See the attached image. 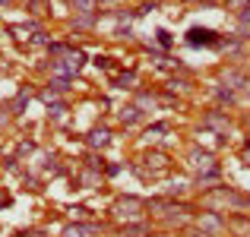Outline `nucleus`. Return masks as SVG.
Here are the masks:
<instances>
[{
	"instance_id": "obj_1",
	"label": "nucleus",
	"mask_w": 250,
	"mask_h": 237,
	"mask_svg": "<svg viewBox=\"0 0 250 237\" xmlns=\"http://www.w3.org/2000/svg\"><path fill=\"white\" fill-rule=\"evenodd\" d=\"M83 63H85V54H83V51H63V57L51 60V73L61 76V79H73L83 70Z\"/></svg>"
},
{
	"instance_id": "obj_2",
	"label": "nucleus",
	"mask_w": 250,
	"mask_h": 237,
	"mask_svg": "<svg viewBox=\"0 0 250 237\" xmlns=\"http://www.w3.org/2000/svg\"><path fill=\"white\" fill-rule=\"evenodd\" d=\"M196 225L203 228V237H212L225 228V221H222L219 212H203V215H196Z\"/></svg>"
},
{
	"instance_id": "obj_3",
	"label": "nucleus",
	"mask_w": 250,
	"mask_h": 237,
	"mask_svg": "<svg viewBox=\"0 0 250 237\" xmlns=\"http://www.w3.org/2000/svg\"><path fill=\"white\" fill-rule=\"evenodd\" d=\"M187 44H206V48H212V44H219V35H215L212 29H190L187 32Z\"/></svg>"
},
{
	"instance_id": "obj_4",
	"label": "nucleus",
	"mask_w": 250,
	"mask_h": 237,
	"mask_svg": "<svg viewBox=\"0 0 250 237\" xmlns=\"http://www.w3.org/2000/svg\"><path fill=\"white\" fill-rule=\"evenodd\" d=\"M190 168L200 174V171H209V168H215V158L209 155V152H190Z\"/></svg>"
},
{
	"instance_id": "obj_5",
	"label": "nucleus",
	"mask_w": 250,
	"mask_h": 237,
	"mask_svg": "<svg viewBox=\"0 0 250 237\" xmlns=\"http://www.w3.org/2000/svg\"><path fill=\"white\" fill-rule=\"evenodd\" d=\"M140 209H146V206H143L140 199H133V196H130V199H121V202H117V212L127 215V218H140V215H143Z\"/></svg>"
},
{
	"instance_id": "obj_6",
	"label": "nucleus",
	"mask_w": 250,
	"mask_h": 237,
	"mask_svg": "<svg viewBox=\"0 0 250 237\" xmlns=\"http://www.w3.org/2000/svg\"><path fill=\"white\" fill-rule=\"evenodd\" d=\"M111 142V130L108 127H98V130H92L89 133V146L92 149H104Z\"/></svg>"
},
{
	"instance_id": "obj_7",
	"label": "nucleus",
	"mask_w": 250,
	"mask_h": 237,
	"mask_svg": "<svg viewBox=\"0 0 250 237\" xmlns=\"http://www.w3.org/2000/svg\"><path fill=\"white\" fill-rule=\"evenodd\" d=\"M89 234H98V225H73L63 231V237H89Z\"/></svg>"
},
{
	"instance_id": "obj_8",
	"label": "nucleus",
	"mask_w": 250,
	"mask_h": 237,
	"mask_svg": "<svg viewBox=\"0 0 250 237\" xmlns=\"http://www.w3.org/2000/svg\"><path fill=\"white\" fill-rule=\"evenodd\" d=\"M140 117H143V111H140V104H127V108H124V111H121V120H124V123H127V127H130V123H140Z\"/></svg>"
},
{
	"instance_id": "obj_9",
	"label": "nucleus",
	"mask_w": 250,
	"mask_h": 237,
	"mask_svg": "<svg viewBox=\"0 0 250 237\" xmlns=\"http://www.w3.org/2000/svg\"><path fill=\"white\" fill-rule=\"evenodd\" d=\"M219 180V164H215V168H209V171H200V174H196V183H200V187H206V183H215Z\"/></svg>"
},
{
	"instance_id": "obj_10",
	"label": "nucleus",
	"mask_w": 250,
	"mask_h": 237,
	"mask_svg": "<svg viewBox=\"0 0 250 237\" xmlns=\"http://www.w3.org/2000/svg\"><path fill=\"white\" fill-rule=\"evenodd\" d=\"M76 10V16H85V13H95V0H70Z\"/></svg>"
},
{
	"instance_id": "obj_11",
	"label": "nucleus",
	"mask_w": 250,
	"mask_h": 237,
	"mask_svg": "<svg viewBox=\"0 0 250 237\" xmlns=\"http://www.w3.org/2000/svg\"><path fill=\"white\" fill-rule=\"evenodd\" d=\"M222 79H225V82H231V85H244V73H241V70H225Z\"/></svg>"
},
{
	"instance_id": "obj_12",
	"label": "nucleus",
	"mask_w": 250,
	"mask_h": 237,
	"mask_svg": "<svg viewBox=\"0 0 250 237\" xmlns=\"http://www.w3.org/2000/svg\"><path fill=\"white\" fill-rule=\"evenodd\" d=\"M73 25H80V29H92L95 25V13H85V16H76Z\"/></svg>"
},
{
	"instance_id": "obj_13",
	"label": "nucleus",
	"mask_w": 250,
	"mask_h": 237,
	"mask_svg": "<svg viewBox=\"0 0 250 237\" xmlns=\"http://www.w3.org/2000/svg\"><path fill=\"white\" fill-rule=\"evenodd\" d=\"M162 133H168V127H165V123H155L152 130H146V136H149V139H162Z\"/></svg>"
},
{
	"instance_id": "obj_14",
	"label": "nucleus",
	"mask_w": 250,
	"mask_h": 237,
	"mask_svg": "<svg viewBox=\"0 0 250 237\" xmlns=\"http://www.w3.org/2000/svg\"><path fill=\"white\" fill-rule=\"evenodd\" d=\"M215 95H219V101H225V104L234 101V92L231 89H215Z\"/></svg>"
},
{
	"instance_id": "obj_15",
	"label": "nucleus",
	"mask_w": 250,
	"mask_h": 237,
	"mask_svg": "<svg viewBox=\"0 0 250 237\" xmlns=\"http://www.w3.org/2000/svg\"><path fill=\"white\" fill-rule=\"evenodd\" d=\"M206 123H209V127H228L222 114H209V117H206Z\"/></svg>"
},
{
	"instance_id": "obj_16",
	"label": "nucleus",
	"mask_w": 250,
	"mask_h": 237,
	"mask_svg": "<svg viewBox=\"0 0 250 237\" xmlns=\"http://www.w3.org/2000/svg\"><path fill=\"white\" fill-rule=\"evenodd\" d=\"M238 22L244 25V29L250 25V6H244V10H238Z\"/></svg>"
},
{
	"instance_id": "obj_17",
	"label": "nucleus",
	"mask_w": 250,
	"mask_h": 237,
	"mask_svg": "<svg viewBox=\"0 0 250 237\" xmlns=\"http://www.w3.org/2000/svg\"><path fill=\"white\" fill-rule=\"evenodd\" d=\"M117 85H121V89H130V85H133V73L121 76V79H117Z\"/></svg>"
},
{
	"instance_id": "obj_18",
	"label": "nucleus",
	"mask_w": 250,
	"mask_h": 237,
	"mask_svg": "<svg viewBox=\"0 0 250 237\" xmlns=\"http://www.w3.org/2000/svg\"><path fill=\"white\" fill-rule=\"evenodd\" d=\"M231 6H238V10H244V6H250V0H231Z\"/></svg>"
},
{
	"instance_id": "obj_19",
	"label": "nucleus",
	"mask_w": 250,
	"mask_h": 237,
	"mask_svg": "<svg viewBox=\"0 0 250 237\" xmlns=\"http://www.w3.org/2000/svg\"><path fill=\"white\" fill-rule=\"evenodd\" d=\"M244 161L250 164V142H247V149H244Z\"/></svg>"
},
{
	"instance_id": "obj_20",
	"label": "nucleus",
	"mask_w": 250,
	"mask_h": 237,
	"mask_svg": "<svg viewBox=\"0 0 250 237\" xmlns=\"http://www.w3.org/2000/svg\"><path fill=\"white\" fill-rule=\"evenodd\" d=\"M0 6H10V0H0Z\"/></svg>"
},
{
	"instance_id": "obj_21",
	"label": "nucleus",
	"mask_w": 250,
	"mask_h": 237,
	"mask_svg": "<svg viewBox=\"0 0 250 237\" xmlns=\"http://www.w3.org/2000/svg\"><path fill=\"white\" fill-rule=\"evenodd\" d=\"M247 209H250V196H247Z\"/></svg>"
},
{
	"instance_id": "obj_22",
	"label": "nucleus",
	"mask_w": 250,
	"mask_h": 237,
	"mask_svg": "<svg viewBox=\"0 0 250 237\" xmlns=\"http://www.w3.org/2000/svg\"><path fill=\"white\" fill-rule=\"evenodd\" d=\"M190 237H203V234H190Z\"/></svg>"
},
{
	"instance_id": "obj_23",
	"label": "nucleus",
	"mask_w": 250,
	"mask_h": 237,
	"mask_svg": "<svg viewBox=\"0 0 250 237\" xmlns=\"http://www.w3.org/2000/svg\"><path fill=\"white\" fill-rule=\"evenodd\" d=\"M0 206H3V196H0Z\"/></svg>"
},
{
	"instance_id": "obj_24",
	"label": "nucleus",
	"mask_w": 250,
	"mask_h": 237,
	"mask_svg": "<svg viewBox=\"0 0 250 237\" xmlns=\"http://www.w3.org/2000/svg\"><path fill=\"white\" fill-rule=\"evenodd\" d=\"M95 3H98V0H95ZM102 3H108V0H102Z\"/></svg>"
}]
</instances>
